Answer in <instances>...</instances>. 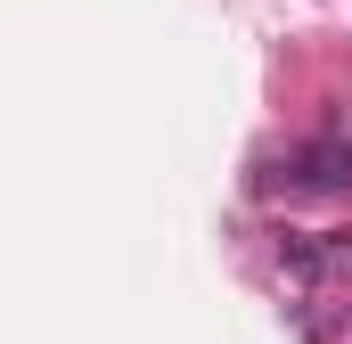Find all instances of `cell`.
<instances>
[{
  "instance_id": "6da1fadb",
  "label": "cell",
  "mask_w": 352,
  "mask_h": 344,
  "mask_svg": "<svg viewBox=\"0 0 352 344\" xmlns=\"http://www.w3.org/2000/svg\"><path fill=\"white\" fill-rule=\"evenodd\" d=\"M254 189H287V197H328V189H352V140H303L278 172H263Z\"/></svg>"
},
{
  "instance_id": "7a4b0ae2",
  "label": "cell",
  "mask_w": 352,
  "mask_h": 344,
  "mask_svg": "<svg viewBox=\"0 0 352 344\" xmlns=\"http://www.w3.org/2000/svg\"><path fill=\"white\" fill-rule=\"evenodd\" d=\"M344 270H352V262H344Z\"/></svg>"
}]
</instances>
